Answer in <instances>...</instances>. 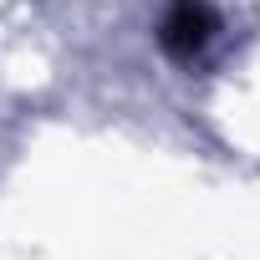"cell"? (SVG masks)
Segmentation results:
<instances>
[{
    "mask_svg": "<svg viewBox=\"0 0 260 260\" xmlns=\"http://www.w3.org/2000/svg\"><path fill=\"white\" fill-rule=\"evenodd\" d=\"M214 31H219V21H214V11L204 6V0H169L164 26H158V41H164L169 56L194 61V56L214 41Z\"/></svg>",
    "mask_w": 260,
    "mask_h": 260,
    "instance_id": "obj_1",
    "label": "cell"
}]
</instances>
